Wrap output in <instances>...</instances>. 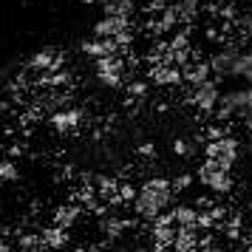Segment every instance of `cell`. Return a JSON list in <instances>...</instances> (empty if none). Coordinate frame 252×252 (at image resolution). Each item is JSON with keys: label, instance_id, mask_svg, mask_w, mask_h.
<instances>
[{"label": "cell", "instance_id": "cell-2", "mask_svg": "<svg viewBox=\"0 0 252 252\" xmlns=\"http://www.w3.org/2000/svg\"><path fill=\"white\" fill-rule=\"evenodd\" d=\"M193 102L201 108V111H216L218 105H221V91H218V82L216 80H201L195 82L193 88Z\"/></svg>", "mask_w": 252, "mask_h": 252}, {"label": "cell", "instance_id": "cell-1", "mask_svg": "<svg viewBox=\"0 0 252 252\" xmlns=\"http://www.w3.org/2000/svg\"><path fill=\"white\" fill-rule=\"evenodd\" d=\"M170 201V187L167 182H150L136 198V210L142 216H159Z\"/></svg>", "mask_w": 252, "mask_h": 252}, {"label": "cell", "instance_id": "cell-4", "mask_svg": "<svg viewBox=\"0 0 252 252\" xmlns=\"http://www.w3.org/2000/svg\"><path fill=\"white\" fill-rule=\"evenodd\" d=\"M210 252H216V250H210Z\"/></svg>", "mask_w": 252, "mask_h": 252}, {"label": "cell", "instance_id": "cell-3", "mask_svg": "<svg viewBox=\"0 0 252 252\" xmlns=\"http://www.w3.org/2000/svg\"><path fill=\"white\" fill-rule=\"evenodd\" d=\"M235 60H238V48H224V51H216L213 60H210V71H213L216 77H232Z\"/></svg>", "mask_w": 252, "mask_h": 252}]
</instances>
